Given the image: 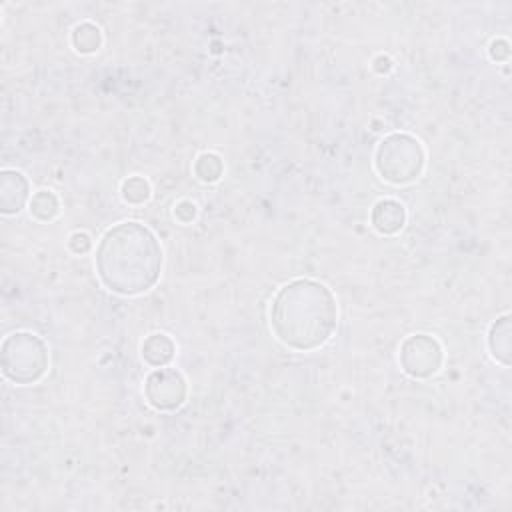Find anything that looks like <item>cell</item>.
Here are the masks:
<instances>
[{"label": "cell", "instance_id": "cell-1", "mask_svg": "<svg viewBox=\"0 0 512 512\" xmlns=\"http://www.w3.org/2000/svg\"><path fill=\"white\" fill-rule=\"evenodd\" d=\"M96 262L100 278L110 290L136 294L156 282L162 252L146 228L138 222H124L106 232Z\"/></svg>", "mask_w": 512, "mask_h": 512}, {"label": "cell", "instance_id": "cell-2", "mask_svg": "<svg viewBox=\"0 0 512 512\" xmlns=\"http://www.w3.org/2000/svg\"><path fill=\"white\" fill-rule=\"evenodd\" d=\"M380 208H384V216L382 220H374V226L380 230V232H396L398 228H402V222H404V210L398 202H392V200H384V202H378Z\"/></svg>", "mask_w": 512, "mask_h": 512}]
</instances>
